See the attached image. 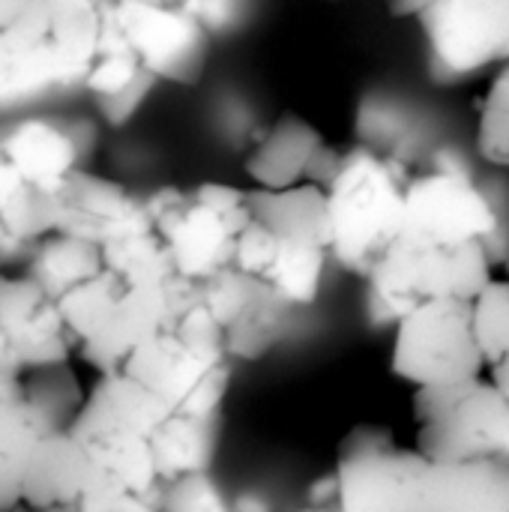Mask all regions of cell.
<instances>
[{
	"label": "cell",
	"mask_w": 509,
	"mask_h": 512,
	"mask_svg": "<svg viewBox=\"0 0 509 512\" xmlns=\"http://www.w3.org/2000/svg\"><path fill=\"white\" fill-rule=\"evenodd\" d=\"M330 255L324 186L249 189V222L237 237L234 267L267 282L291 306H309L321 294Z\"/></svg>",
	"instance_id": "6da1fadb"
},
{
	"label": "cell",
	"mask_w": 509,
	"mask_h": 512,
	"mask_svg": "<svg viewBox=\"0 0 509 512\" xmlns=\"http://www.w3.org/2000/svg\"><path fill=\"white\" fill-rule=\"evenodd\" d=\"M108 0H36L0 30V108L81 84L99 51Z\"/></svg>",
	"instance_id": "7a4b0ae2"
},
{
	"label": "cell",
	"mask_w": 509,
	"mask_h": 512,
	"mask_svg": "<svg viewBox=\"0 0 509 512\" xmlns=\"http://www.w3.org/2000/svg\"><path fill=\"white\" fill-rule=\"evenodd\" d=\"M414 168L378 147H351L324 186L330 255L348 273L369 279L405 228V198Z\"/></svg>",
	"instance_id": "3957f363"
},
{
	"label": "cell",
	"mask_w": 509,
	"mask_h": 512,
	"mask_svg": "<svg viewBox=\"0 0 509 512\" xmlns=\"http://www.w3.org/2000/svg\"><path fill=\"white\" fill-rule=\"evenodd\" d=\"M60 309L75 336V354L99 375L120 372L144 342L168 330V285H138L105 267L72 288Z\"/></svg>",
	"instance_id": "277c9868"
},
{
	"label": "cell",
	"mask_w": 509,
	"mask_h": 512,
	"mask_svg": "<svg viewBox=\"0 0 509 512\" xmlns=\"http://www.w3.org/2000/svg\"><path fill=\"white\" fill-rule=\"evenodd\" d=\"M147 207L183 279L207 282L234 267L237 237L249 222V189L213 180L165 186L147 195Z\"/></svg>",
	"instance_id": "5b68a950"
},
{
	"label": "cell",
	"mask_w": 509,
	"mask_h": 512,
	"mask_svg": "<svg viewBox=\"0 0 509 512\" xmlns=\"http://www.w3.org/2000/svg\"><path fill=\"white\" fill-rule=\"evenodd\" d=\"M417 450L429 462H509V399L489 378L414 390Z\"/></svg>",
	"instance_id": "8992f818"
},
{
	"label": "cell",
	"mask_w": 509,
	"mask_h": 512,
	"mask_svg": "<svg viewBox=\"0 0 509 512\" xmlns=\"http://www.w3.org/2000/svg\"><path fill=\"white\" fill-rule=\"evenodd\" d=\"M492 276V243L423 246L399 240L366 279V285L378 315L396 327L405 312L426 300H474Z\"/></svg>",
	"instance_id": "52a82bcc"
},
{
	"label": "cell",
	"mask_w": 509,
	"mask_h": 512,
	"mask_svg": "<svg viewBox=\"0 0 509 512\" xmlns=\"http://www.w3.org/2000/svg\"><path fill=\"white\" fill-rule=\"evenodd\" d=\"M432 462L384 426H354L336 450L339 512H426Z\"/></svg>",
	"instance_id": "ba28073f"
},
{
	"label": "cell",
	"mask_w": 509,
	"mask_h": 512,
	"mask_svg": "<svg viewBox=\"0 0 509 512\" xmlns=\"http://www.w3.org/2000/svg\"><path fill=\"white\" fill-rule=\"evenodd\" d=\"M396 18L417 21L432 69L471 78L509 60V0H387Z\"/></svg>",
	"instance_id": "9c48e42d"
},
{
	"label": "cell",
	"mask_w": 509,
	"mask_h": 512,
	"mask_svg": "<svg viewBox=\"0 0 509 512\" xmlns=\"http://www.w3.org/2000/svg\"><path fill=\"white\" fill-rule=\"evenodd\" d=\"M390 366L414 390L480 378L489 363L474 336L471 300L441 297L405 312L393 333Z\"/></svg>",
	"instance_id": "30bf717a"
},
{
	"label": "cell",
	"mask_w": 509,
	"mask_h": 512,
	"mask_svg": "<svg viewBox=\"0 0 509 512\" xmlns=\"http://www.w3.org/2000/svg\"><path fill=\"white\" fill-rule=\"evenodd\" d=\"M108 15L153 81L195 84L210 57V21L198 0H108Z\"/></svg>",
	"instance_id": "8fae6325"
},
{
	"label": "cell",
	"mask_w": 509,
	"mask_h": 512,
	"mask_svg": "<svg viewBox=\"0 0 509 512\" xmlns=\"http://www.w3.org/2000/svg\"><path fill=\"white\" fill-rule=\"evenodd\" d=\"M501 216L474 177L456 165L414 171L405 198V228L399 240L423 246L492 243Z\"/></svg>",
	"instance_id": "7c38bea8"
},
{
	"label": "cell",
	"mask_w": 509,
	"mask_h": 512,
	"mask_svg": "<svg viewBox=\"0 0 509 512\" xmlns=\"http://www.w3.org/2000/svg\"><path fill=\"white\" fill-rule=\"evenodd\" d=\"M123 372L150 387L171 414L198 420H216L231 387V360L189 345L174 330L144 342Z\"/></svg>",
	"instance_id": "4fadbf2b"
},
{
	"label": "cell",
	"mask_w": 509,
	"mask_h": 512,
	"mask_svg": "<svg viewBox=\"0 0 509 512\" xmlns=\"http://www.w3.org/2000/svg\"><path fill=\"white\" fill-rule=\"evenodd\" d=\"M201 300L222 327L231 360L264 357L285 330V315L294 309L267 282L228 267L201 282Z\"/></svg>",
	"instance_id": "5bb4252c"
},
{
	"label": "cell",
	"mask_w": 509,
	"mask_h": 512,
	"mask_svg": "<svg viewBox=\"0 0 509 512\" xmlns=\"http://www.w3.org/2000/svg\"><path fill=\"white\" fill-rule=\"evenodd\" d=\"M150 225L147 195L132 192L120 180L78 168L54 192V234H69L105 249Z\"/></svg>",
	"instance_id": "9a60e30c"
},
{
	"label": "cell",
	"mask_w": 509,
	"mask_h": 512,
	"mask_svg": "<svg viewBox=\"0 0 509 512\" xmlns=\"http://www.w3.org/2000/svg\"><path fill=\"white\" fill-rule=\"evenodd\" d=\"M0 330L27 372L69 363L75 354V336L60 300L24 270L0 273Z\"/></svg>",
	"instance_id": "2e32d148"
},
{
	"label": "cell",
	"mask_w": 509,
	"mask_h": 512,
	"mask_svg": "<svg viewBox=\"0 0 509 512\" xmlns=\"http://www.w3.org/2000/svg\"><path fill=\"white\" fill-rule=\"evenodd\" d=\"M171 417L168 405L144 387L129 372H105L87 393L72 435L84 444H111V441H150L153 432Z\"/></svg>",
	"instance_id": "e0dca14e"
},
{
	"label": "cell",
	"mask_w": 509,
	"mask_h": 512,
	"mask_svg": "<svg viewBox=\"0 0 509 512\" xmlns=\"http://www.w3.org/2000/svg\"><path fill=\"white\" fill-rule=\"evenodd\" d=\"M327 147L315 123L300 114L276 117L246 153V174L252 189H294L312 183V168Z\"/></svg>",
	"instance_id": "ac0fdd59"
},
{
	"label": "cell",
	"mask_w": 509,
	"mask_h": 512,
	"mask_svg": "<svg viewBox=\"0 0 509 512\" xmlns=\"http://www.w3.org/2000/svg\"><path fill=\"white\" fill-rule=\"evenodd\" d=\"M102 465L72 432H45L24 477L21 501L33 507H78L99 483Z\"/></svg>",
	"instance_id": "d6986e66"
},
{
	"label": "cell",
	"mask_w": 509,
	"mask_h": 512,
	"mask_svg": "<svg viewBox=\"0 0 509 512\" xmlns=\"http://www.w3.org/2000/svg\"><path fill=\"white\" fill-rule=\"evenodd\" d=\"M426 512H509V462H432Z\"/></svg>",
	"instance_id": "ffe728a7"
},
{
	"label": "cell",
	"mask_w": 509,
	"mask_h": 512,
	"mask_svg": "<svg viewBox=\"0 0 509 512\" xmlns=\"http://www.w3.org/2000/svg\"><path fill=\"white\" fill-rule=\"evenodd\" d=\"M0 141L33 189L57 192L66 177L78 171V141L57 120L21 117L0 132Z\"/></svg>",
	"instance_id": "44dd1931"
},
{
	"label": "cell",
	"mask_w": 509,
	"mask_h": 512,
	"mask_svg": "<svg viewBox=\"0 0 509 512\" xmlns=\"http://www.w3.org/2000/svg\"><path fill=\"white\" fill-rule=\"evenodd\" d=\"M18 270H24L48 294L63 300L72 288L105 270V252L102 246L69 234H48L30 243V252Z\"/></svg>",
	"instance_id": "7402d4cb"
},
{
	"label": "cell",
	"mask_w": 509,
	"mask_h": 512,
	"mask_svg": "<svg viewBox=\"0 0 509 512\" xmlns=\"http://www.w3.org/2000/svg\"><path fill=\"white\" fill-rule=\"evenodd\" d=\"M216 420H198L171 414L150 438L162 483H174L192 474H207L216 456Z\"/></svg>",
	"instance_id": "603a6c76"
},
{
	"label": "cell",
	"mask_w": 509,
	"mask_h": 512,
	"mask_svg": "<svg viewBox=\"0 0 509 512\" xmlns=\"http://www.w3.org/2000/svg\"><path fill=\"white\" fill-rule=\"evenodd\" d=\"M45 426L24 399H0V512L24 495V477Z\"/></svg>",
	"instance_id": "cb8c5ba5"
},
{
	"label": "cell",
	"mask_w": 509,
	"mask_h": 512,
	"mask_svg": "<svg viewBox=\"0 0 509 512\" xmlns=\"http://www.w3.org/2000/svg\"><path fill=\"white\" fill-rule=\"evenodd\" d=\"M21 399L33 408L45 432H69L87 393L81 390L69 363H57L24 372Z\"/></svg>",
	"instance_id": "d4e9b609"
},
{
	"label": "cell",
	"mask_w": 509,
	"mask_h": 512,
	"mask_svg": "<svg viewBox=\"0 0 509 512\" xmlns=\"http://www.w3.org/2000/svg\"><path fill=\"white\" fill-rule=\"evenodd\" d=\"M102 252H105V267L108 270H114L123 279L138 282V285L165 288L180 276L165 240L159 237V231L153 225L123 237V240L108 243Z\"/></svg>",
	"instance_id": "484cf974"
},
{
	"label": "cell",
	"mask_w": 509,
	"mask_h": 512,
	"mask_svg": "<svg viewBox=\"0 0 509 512\" xmlns=\"http://www.w3.org/2000/svg\"><path fill=\"white\" fill-rule=\"evenodd\" d=\"M477 150L480 156L495 165L509 168V69L498 66L495 78L480 102L477 117Z\"/></svg>",
	"instance_id": "4316f807"
},
{
	"label": "cell",
	"mask_w": 509,
	"mask_h": 512,
	"mask_svg": "<svg viewBox=\"0 0 509 512\" xmlns=\"http://www.w3.org/2000/svg\"><path fill=\"white\" fill-rule=\"evenodd\" d=\"M471 318L477 345L492 366L504 351H509V276H492L483 285V291L471 300Z\"/></svg>",
	"instance_id": "83f0119b"
},
{
	"label": "cell",
	"mask_w": 509,
	"mask_h": 512,
	"mask_svg": "<svg viewBox=\"0 0 509 512\" xmlns=\"http://www.w3.org/2000/svg\"><path fill=\"white\" fill-rule=\"evenodd\" d=\"M162 512H234L231 498L207 474H192L174 483H165Z\"/></svg>",
	"instance_id": "f1b7e54d"
},
{
	"label": "cell",
	"mask_w": 509,
	"mask_h": 512,
	"mask_svg": "<svg viewBox=\"0 0 509 512\" xmlns=\"http://www.w3.org/2000/svg\"><path fill=\"white\" fill-rule=\"evenodd\" d=\"M165 486L153 492H132L102 471L99 483L81 498L78 512H162Z\"/></svg>",
	"instance_id": "f546056e"
},
{
	"label": "cell",
	"mask_w": 509,
	"mask_h": 512,
	"mask_svg": "<svg viewBox=\"0 0 509 512\" xmlns=\"http://www.w3.org/2000/svg\"><path fill=\"white\" fill-rule=\"evenodd\" d=\"M24 366L12 351L9 339L0 330V399H21L24 393Z\"/></svg>",
	"instance_id": "4dcf8cb0"
},
{
	"label": "cell",
	"mask_w": 509,
	"mask_h": 512,
	"mask_svg": "<svg viewBox=\"0 0 509 512\" xmlns=\"http://www.w3.org/2000/svg\"><path fill=\"white\" fill-rule=\"evenodd\" d=\"M33 186L21 177V171H18V165L12 162V156L6 153V147H3V141H0V216L21 198V195H27Z\"/></svg>",
	"instance_id": "1f68e13d"
},
{
	"label": "cell",
	"mask_w": 509,
	"mask_h": 512,
	"mask_svg": "<svg viewBox=\"0 0 509 512\" xmlns=\"http://www.w3.org/2000/svg\"><path fill=\"white\" fill-rule=\"evenodd\" d=\"M306 504L312 507H339V477L336 471H327L315 477L306 489Z\"/></svg>",
	"instance_id": "d6a6232c"
},
{
	"label": "cell",
	"mask_w": 509,
	"mask_h": 512,
	"mask_svg": "<svg viewBox=\"0 0 509 512\" xmlns=\"http://www.w3.org/2000/svg\"><path fill=\"white\" fill-rule=\"evenodd\" d=\"M231 510L234 512H273V504L258 495V492H243L237 498H231Z\"/></svg>",
	"instance_id": "836d02e7"
},
{
	"label": "cell",
	"mask_w": 509,
	"mask_h": 512,
	"mask_svg": "<svg viewBox=\"0 0 509 512\" xmlns=\"http://www.w3.org/2000/svg\"><path fill=\"white\" fill-rule=\"evenodd\" d=\"M489 381L509 399V351H504L492 366H489Z\"/></svg>",
	"instance_id": "e575fe53"
},
{
	"label": "cell",
	"mask_w": 509,
	"mask_h": 512,
	"mask_svg": "<svg viewBox=\"0 0 509 512\" xmlns=\"http://www.w3.org/2000/svg\"><path fill=\"white\" fill-rule=\"evenodd\" d=\"M36 0H0V30H6L18 15H24Z\"/></svg>",
	"instance_id": "d590c367"
},
{
	"label": "cell",
	"mask_w": 509,
	"mask_h": 512,
	"mask_svg": "<svg viewBox=\"0 0 509 512\" xmlns=\"http://www.w3.org/2000/svg\"><path fill=\"white\" fill-rule=\"evenodd\" d=\"M6 512H78V507H33V504H27V501H18L12 510Z\"/></svg>",
	"instance_id": "8d00e7d4"
},
{
	"label": "cell",
	"mask_w": 509,
	"mask_h": 512,
	"mask_svg": "<svg viewBox=\"0 0 509 512\" xmlns=\"http://www.w3.org/2000/svg\"><path fill=\"white\" fill-rule=\"evenodd\" d=\"M297 512H339V507H312V504H306L303 510Z\"/></svg>",
	"instance_id": "74e56055"
},
{
	"label": "cell",
	"mask_w": 509,
	"mask_h": 512,
	"mask_svg": "<svg viewBox=\"0 0 509 512\" xmlns=\"http://www.w3.org/2000/svg\"><path fill=\"white\" fill-rule=\"evenodd\" d=\"M504 66H507V69H509V60H507V63H504Z\"/></svg>",
	"instance_id": "f35d334b"
}]
</instances>
